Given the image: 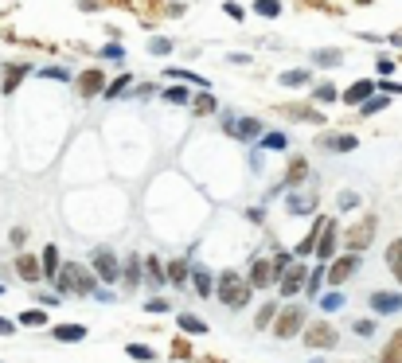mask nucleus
Segmentation results:
<instances>
[{
  "mask_svg": "<svg viewBox=\"0 0 402 363\" xmlns=\"http://www.w3.org/2000/svg\"><path fill=\"white\" fill-rule=\"evenodd\" d=\"M125 355L137 360V363H153V360H157V351L148 348V344H125Z\"/></svg>",
  "mask_w": 402,
  "mask_h": 363,
  "instance_id": "obj_38",
  "label": "nucleus"
},
{
  "mask_svg": "<svg viewBox=\"0 0 402 363\" xmlns=\"http://www.w3.org/2000/svg\"><path fill=\"white\" fill-rule=\"evenodd\" d=\"M24 242H27V230L16 227V230H12V246H24Z\"/></svg>",
  "mask_w": 402,
  "mask_h": 363,
  "instance_id": "obj_55",
  "label": "nucleus"
},
{
  "mask_svg": "<svg viewBox=\"0 0 402 363\" xmlns=\"http://www.w3.org/2000/svg\"><path fill=\"white\" fill-rule=\"evenodd\" d=\"M78 8H82V12H94V8H98V0H78Z\"/></svg>",
  "mask_w": 402,
  "mask_h": 363,
  "instance_id": "obj_58",
  "label": "nucleus"
},
{
  "mask_svg": "<svg viewBox=\"0 0 402 363\" xmlns=\"http://www.w3.org/2000/svg\"><path fill=\"white\" fill-rule=\"evenodd\" d=\"M359 262H364L359 254H340V258H332V262H324V274H328V285H332V289H336L340 281L355 278V274H359Z\"/></svg>",
  "mask_w": 402,
  "mask_h": 363,
  "instance_id": "obj_7",
  "label": "nucleus"
},
{
  "mask_svg": "<svg viewBox=\"0 0 402 363\" xmlns=\"http://www.w3.org/2000/svg\"><path fill=\"white\" fill-rule=\"evenodd\" d=\"M355 204H359V195H355V192H344L340 195V207H344V211H352Z\"/></svg>",
  "mask_w": 402,
  "mask_h": 363,
  "instance_id": "obj_53",
  "label": "nucleus"
},
{
  "mask_svg": "<svg viewBox=\"0 0 402 363\" xmlns=\"http://www.w3.org/2000/svg\"><path fill=\"white\" fill-rule=\"evenodd\" d=\"M258 141H262V148H273V153H281V148L289 145V137L281 133V129H266V133L258 137Z\"/></svg>",
  "mask_w": 402,
  "mask_h": 363,
  "instance_id": "obj_36",
  "label": "nucleus"
},
{
  "mask_svg": "<svg viewBox=\"0 0 402 363\" xmlns=\"http://www.w3.org/2000/svg\"><path fill=\"white\" fill-rule=\"evenodd\" d=\"M273 316H278V301H266L262 309H258V316H254V328H269L273 324Z\"/></svg>",
  "mask_w": 402,
  "mask_h": 363,
  "instance_id": "obj_40",
  "label": "nucleus"
},
{
  "mask_svg": "<svg viewBox=\"0 0 402 363\" xmlns=\"http://www.w3.org/2000/svg\"><path fill=\"white\" fill-rule=\"evenodd\" d=\"M336 98H340V90H336V86H332V82H320L317 94H313V102H320V106H332Z\"/></svg>",
  "mask_w": 402,
  "mask_h": 363,
  "instance_id": "obj_41",
  "label": "nucleus"
},
{
  "mask_svg": "<svg viewBox=\"0 0 402 363\" xmlns=\"http://www.w3.org/2000/svg\"><path fill=\"white\" fill-rule=\"evenodd\" d=\"M51 340L55 344H78V340H86V324H55Z\"/></svg>",
  "mask_w": 402,
  "mask_h": 363,
  "instance_id": "obj_25",
  "label": "nucleus"
},
{
  "mask_svg": "<svg viewBox=\"0 0 402 363\" xmlns=\"http://www.w3.org/2000/svg\"><path fill=\"white\" fill-rule=\"evenodd\" d=\"M250 168H254V172H262V153H258V148L250 153Z\"/></svg>",
  "mask_w": 402,
  "mask_h": 363,
  "instance_id": "obj_57",
  "label": "nucleus"
},
{
  "mask_svg": "<svg viewBox=\"0 0 402 363\" xmlns=\"http://www.w3.org/2000/svg\"><path fill=\"white\" fill-rule=\"evenodd\" d=\"M59 301H63V293H47V289L39 293V305H43V309H55Z\"/></svg>",
  "mask_w": 402,
  "mask_h": 363,
  "instance_id": "obj_51",
  "label": "nucleus"
},
{
  "mask_svg": "<svg viewBox=\"0 0 402 363\" xmlns=\"http://www.w3.org/2000/svg\"><path fill=\"white\" fill-rule=\"evenodd\" d=\"M301 328H305V305H285V309H278V316H273V336L278 340L301 336Z\"/></svg>",
  "mask_w": 402,
  "mask_h": 363,
  "instance_id": "obj_5",
  "label": "nucleus"
},
{
  "mask_svg": "<svg viewBox=\"0 0 402 363\" xmlns=\"http://www.w3.org/2000/svg\"><path fill=\"white\" fill-rule=\"evenodd\" d=\"M355 336H375V320H355Z\"/></svg>",
  "mask_w": 402,
  "mask_h": 363,
  "instance_id": "obj_50",
  "label": "nucleus"
},
{
  "mask_svg": "<svg viewBox=\"0 0 402 363\" xmlns=\"http://www.w3.org/2000/svg\"><path fill=\"white\" fill-rule=\"evenodd\" d=\"M141 281H145V258H141V254H129L122 262V285H125V289H137Z\"/></svg>",
  "mask_w": 402,
  "mask_h": 363,
  "instance_id": "obj_15",
  "label": "nucleus"
},
{
  "mask_svg": "<svg viewBox=\"0 0 402 363\" xmlns=\"http://www.w3.org/2000/svg\"><path fill=\"white\" fill-rule=\"evenodd\" d=\"M0 363H4V360H0Z\"/></svg>",
  "mask_w": 402,
  "mask_h": 363,
  "instance_id": "obj_60",
  "label": "nucleus"
},
{
  "mask_svg": "<svg viewBox=\"0 0 402 363\" xmlns=\"http://www.w3.org/2000/svg\"><path fill=\"white\" fill-rule=\"evenodd\" d=\"M320 227H324V215L313 219V230H309L305 239L293 246V258H309V254H317V239H320Z\"/></svg>",
  "mask_w": 402,
  "mask_h": 363,
  "instance_id": "obj_20",
  "label": "nucleus"
},
{
  "mask_svg": "<svg viewBox=\"0 0 402 363\" xmlns=\"http://www.w3.org/2000/svg\"><path fill=\"white\" fill-rule=\"evenodd\" d=\"M309 180V160L305 157H289V168H285V176H281V192H297L301 184Z\"/></svg>",
  "mask_w": 402,
  "mask_h": 363,
  "instance_id": "obj_12",
  "label": "nucleus"
},
{
  "mask_svg": "<svg viewBox=\"0 0 402 363\" xmlns=\"http://www.w3.org/2000/svg\"><path fill=\"white\" fill-rule=\"evenodd\" d=\"M313 63H317V67H324V71H332V67H340V63H344V51L317 47V51H313Z\"/></svg>",
  "mask_w": 402,
  "mask_h": 363,
  "instance_id": "obj_31",
  "label": "nucleus"
},
{
  "mask_svg": "<svg viewBox=\"0 0 402 363\" xmlns=\"http://www.w3.org/2000/svg\"><path fill=\"white\" fill-rule=\"evenodd\" d=\"M145 313H168V301H164V297H153V301L145 305Z\"/></svg>",
  "mask_w": 402,
  "mask_h": 363,
  "instance_id": "obj_52",
  "label": "nucleus"
},
{
  "mask_svg": "<svg viewBox=\"0 0 402 363\" xmlns=\"http://www.w3.org/2000/svg\"><path fill=\"white\" fill-rule=\"evenodd\" d=\"M313 207H317V192H289V199H285L289 215H313Z\"/></svg>",
  "mask_w": 402,
  "mask_h": 363,
  "instance_id": "obj_19",
  "label": "nucleus"
},
{
  "mask_svg": "<svg viewBox=\"0 0 402 363\" xmlns=\"http://www.w3.org/2000/svg\"><path fill=\"white\" fill-rule=\"evenodd\" d=\"M192 344H188V340H183V336H176V340H172V360H192Z\"/></svg>",
  "mask_w": 402,
  "mask_h": 363,
  "instance_id": "obj_43",
  "label": "nucleus"
},
{
  "mask_svg": "<svg viewBox=\"0 0 402 363\" xmlns=\"http://www.w3.org/2000/svg\"><path fill=\"white\" fill-rule=\"evenodd\" d=\"M317 301H320V309H324V313H340V309H344V293H340V289L320 293Z\"/></svg>",
  "mask_w": 402,
  "mask_h": 363,
  "instance_id": "obj_39",
  "label": "nucleus"
},
{
  "mask_svg": "<svg viewBox=\"0 0 402 363\" xmlns=\"http://www.w3.org/2000/svg\"><path fill=\"white\" fill-rule=\"evenodd\" d=\"M192 86L188 82H172V86H164V90H160V98H164V102H168V106H188V102H192Z\"/></svg>",
  "mask_w": 402,
  "mask_h": 363,
  "instance_id": "obj_24",
  "label": "nucleus"
},
{
  "mask_svg": "<svg viewBox=\"0 0 402 363\" xmlns=\"http://www.w3.org/2000/svg\"><path fill=\"white\" fill-rule=\"evenodd\" d=\"M32 74V63H4L0 71V94H16V86Z\"/></svg>",
  "mask_w": 402,
  "mask_h": 363,
  "instance_id": "obj_13",
  "label": "nucleus"
},
{
  "mask_svg": "<svg viewBox=\"0 0 402 363\" xmlns=\"http://www.w3.org/2000/svg\"><path fill=\"white\" fill-rule=\"evenodd\" d=\"M223 12L231 16V20H238V24L246 20V8H243V4H234V0H227V4H223Z\"/></svg>",
  "mask_w": 402,
  "mask_h": 363,
  "instance_id": "obj_49",
  "label": "nucleus"
},
{
  "mask_svg": "<svg viewBox=\"0 0 402 363\" xmlns=\"http://www.w3.org/2000/svg\"><path fill=\"white\" fill-rule=\"evenodd\" d=\"M148 51H153V55H168V51H172V39L168 36H153V39H148Z\"/></svg>",
  "mask_w": 402,
  "mask_h": 363,
  "instance_id": "obj_46",
  "label": "nucleus"
},
{
  "mask_svg": "<svg viewBox=\"0 0 402 363\" xmlns=\"http://www.w3.org/2000/svg\"><path fill=\"white\" fill-rule=\"evenodd\" d=\"M215 297H219L231 313H238V309L250 305V281H246L238 270H223L219 278H215Z\"/></svg>",
  "mask_w": 402,
  "mask_h": 363,
  "instance_id": "obj_2",
  "label": "nucleus"
},
{
  "mask_svg": "<svg viewBox=\"0 0 402 363\" xmlns=\"http://www.w3.org/2000/svg\"><path fill=\"white\" fill-rule=\"evenodd\" d=\"M63 258H59V246L51 242V246H43V254H39V270H43V281H55V274H59Z\"/></svg>",
  "mask_w": 402,
  "mask_h": 363,
  "instance_id": "obj_21",
  "label": "nucleus"
},
{
  "mask_svg": "<svg viewBox=\"0 0 402 363\" xmlns=\"http://www.w3.org/2000/svg\"><path fill=\"white\" fill-rule=\"evenodd\" d=\"M371 94H375V78H355L348 90H340V102L344 106H364Z\"/></svg>",
  "mask_w": 402,
  "mask_h": 363,
  "instance_id": "obj_14",
  "label": "nucleus"
},
{
  "mask_svg": "<svg viewBox=\"0 0 402 363\" xmlns=\"http://www.w3.org/2000/svg\"><path fill=\"white\" fill-rule=\"evenodd\" d=\"M55 293H71V297H94L98 293V274L86 270L82 262H63L55 274Z\"/></svg>",
  "mask_w": 402,
  "mask_h": 363,
  "instance_id": "obj_1",
  "label": "nucleus"
},
{
  "mask_svg": "<svg viewBox=\"0 0 402 363\" xmlns=\"http://www.w3.org/2000/svg\"><path fill=\"white\" fill-rule=\"evenodd\" d=\"M246 219H250V223H262V219H266V211H262V207H250V211H246Z\"/></svg>",
  "mask_w": 402,
  "mask_h": 363,
  "instance_id": "obj_56",
  "label": "nucleus"
},
{
  "mask_svg": "<svg viewBox=\"0 0 402 363\" xmlns=\"http://www.w3.org/2000/svg\"><path fill=\"white\" fill-rule=\"evenodd\" d=\"M16 324H20V328H47V309H43V305H36V309H24Z\"/></svg>",
  "mask_w": 402,
  "mask_h": 363,
  "instance_id": "obj_30",
  "label": "nucleus"
},
{
  "mask_svg": "<svg viewBox=\"0 0 402 363\" xmlns=\"http://www.w3.org/2000/svg\"><path fill=\"white\" fill-rule=\"evenodd\" d=\"M301 340H305L313 351H328L340 344V332H336V324L332 320H313V324L301 328Z\"/></svg>",
  "mask_w": 402,
  "mask_h": 363,
  "instance_id": "obj_4",
  "label": "nucleus"
},
{
  "mask_svg": "<svg viewBox=\"0 0 402 363\" xmlns=\"http://www.w3.org/2000/svg\"><path fill=\"white\" fill-rule=\"evenodd\" d=\"M320 148H332V153H355V148H359V137L355 133H320Z\"/></svg>",
  "mask_w": 402,
  "mask_h": 363,
  "instance_id": "obj_18",
  "label": "nucleus"
},
{
  "mask_svg": "<svg viewBox=\"0 0 402 363\" xmlns=\"http://www.w3.org/2000/svg\"><path fill=\"white\" fill-rule=\"evenodd\" d=\"M313 82V71L309 67H293V71L281 74V86H289V90H297V86H309Z\"/></svg>",
  "mask_w": 402,
  "mask_h": 363,
  "instance_id": "obj_32",
  "label": "nucleus"
},
{
  "mask_svg": "<svg viewBox=\"0 0 402 363\" xmlns=\"http://www.w3.org/2000/svg\"><path fill=\"white\" fill-rule=\"evenodd\" d=\"M164 274H168V285H188V278H192V266L183 262V258H176V262H164Z\"/></svg>",
  "mask_w": 402,
  "mask_h": 363,
  "instance_id": "obj_26",
  "label": "nucleus"
},
{
  "mask_svg": "<svg viewBox=\"0 0 402 363\" xmlns=\"http://www.w3.org/2000/svg\"><path fill=\"white\" fill-rule=\"evenodd\" d=\"M394 67H399V63L390 59V55H379V59H375V71L383 74V78H390V74H394Z\"/></svg>",
  "mask_w": 402,
  "mask_h": 363,
  "instance_id": "obj_47",
  "label": "nucleus"
},
{
  "mask_svg": "<svg viewBox=\"0 0 402 363\" xmlns=\"http://www.w3.org/2000/svg\"><path fill=\"white\" fill-rule=\"evenodd\" d=\"M387 270L394 274V281L402 285V239H390V246H387Z\"/></svg>",
  "mask_w": 402,
  "mask_h": 363,
  "instance_id": "obj_29",
  "label": "nucleus"
},
{
  "mask_svg": "<svg viewBox=\"0 0 402 363\" xmlns=\"http://www.w3.org/2000/svg\"><path fill=\"white\" fill-rule=\"evenodd\" d=\"M16 332V320H8V316H0V336H12Z\"/></svg>",
  "mask_w": 402,
  "mask_h": 363,
  "instance_id": "obj_54",
  "label": "nucleus"
},
{
  "mask_svg": "<svg viewBox=\"0 0 402 363\" xmlns=\"http://www.w3.org/2000/svg\"><path fill=\"white\" fill-rule=\"evenodd\" d=\"M188 281H192V289L199 293L203 301H208L211 293H215V278H211L208 270H199V266H195V270H192V278H188Z\"/></svg>",
  "mask_w": 402,
  "mask_h": 363,
  "instance_id": "obj_27",
  "label": "nucleus"
},
{
  "mask_svg": "<svg viewBox=\"0 0 402 363\" xmlns=\"http://www.w3.org/2000/svg\"><path fill=\"white\" fill-rule=\"evenodd\" d=\"M328 285V274H324V262L309 270V281H305V297H320V289Z\"/></svg>",
  "mask_w": 402,
  "mask_h": 363,
  "instance_id": "obj_28",
  "label": "nucleus"
},
{
  "mask_svg": "<svg viewBox=\"0 0 402 363\" xmlns=\"http://www.w3.org/2000/svg\"><path fill=\"white\" fill-rule=\"evenodd\" d=\"M74 86H78V94L82 98H98L102 90H106V78H102L98 67H90V71H82L78 78H74Z\"/></svg>",
  "mask_w": 402,
  "mask_h": 363,
  "instance_id": "obj_17",
  "label": "nucleus"
},
{
  "mask_svg": "<svg viewBox=\"0 0 402 363\" xmlns=\"http://www.w3.org/2000/svg\"><path fill=\"white\" fill-rule=\"evenodd\" d=\"M16 274L27 281V285H39L43 281V270H39V258L36 254H27V250H20L16 254Z\"/></svg>",
  "mask_w": 402,
  "mask_h": 363,
  "instance_id": "obj_16",
  "label": "nucleus"
},
{
  "mask_svg": "<svg viewBox=\"0 0 402 363\" xmlns=\"http://www.w3.org/2000/svg\"><path fill=\"white\" fill-rule=\"evenodd\" d=\"M129 86H133V78H129V74H122V78H113V82H106V90H102V98H125V90H129Z\"/></svg>",
  "mask_w": 402,
  "mask_h": 363,
  "instance_id": "obj_37",
  "label": "nucleus"
},
{
  "mask_svg": "<svg viewBox=\"0 0 402 363\" xmlns=\"http://www.w3.org/2000/svg\"><path fill=\"white\" fill-rule=\"evenodd\" d=\"M254 12L273 20V16H281V0H254Z\"/></svg>",
  "mask_w": 402,
  "mask_h": 363,
  "instance_id": "obj_42",
  "label": "nucleus"
},
{
  "mask_svg": "<svg viewBox=\"0 0 402 363\" xmlns=\"http://www.w3.org/2000/svg\"><path fill=\"white\" fill-rule=\"evenodd\" d=\"M90 270L98 274L102 285H118L122 281V262H118V254H113L110 246H98L94 258H90Z\"/></svg>",
  "mask_w": 402,
  "mask_h": 363,
  "instance_id": "obj_6",
  "label": "nucleus"
},
{
  "mask_svg": "<svg viewBox=\"0 0 402 363\" xmlns=\"http://www.w3.org/2000/svg\"><path fill=\"white\" fill-rule=\"evenodd\" d=\"M39 78H55V82H71V71H67V67H43V71H39Z\"/></svg>",
  "mask_w": 402,
  "mask_h": 363,
  "instance_id": "obj_45",
  "label": "nucleus"
},
{
  "mask_svg": "<svg viewBox=\"0 0 402 363\" xmlns=\"http://www.w3.org/2000/svg\"><path fill=\"white\" fill-rule=\"evenodd\" d=\"M145 281L153 285V289H164L168 285V274H164V262H160L157 254H148L145 258Z\"/></svg>",
  "mask_w": 402,
  "mask_h": 363,
  "instance_id": "obj_22",
  "label": "nucleus"
},
{
  "mask_svg": "<svg viewBox=\"0 0 402 363\" xmlns=\"http://www.w3.org/2000/svg\"><path fill=\"white\" fill-rule=\"evenodd\" d=\"M281 274L273 270V258H254L250 262V289H273V281H278Z\"/></svg>",
  "mask_w": 402,
  "mask_h": 363,
  "instance_id": "obj_8",
  "label": "nucleus"
},
{
  "mask_svg": "<svg viewBox=\"0 0 402 363\" xmlns=\"http://www.w3.org/2000/svg\"><path fill=\"white\" fill-rule=\"evenodd\" d=\"M367 305H371V313H379V316L402 313V293L399 289H375L367 297Z\"/></svg>",
  "mask_w": 402,
  "mask_h": 363,
  "instance_id": "obj_11",
  "label": "nucleus"
},
{
  "mask_svg": "<svg viewBox=\"0 0 402 363\" xmlns=\"http://www.w3.org/2000/svg\"><path fill=\"white\" fill-rule=\"evenodd\" d=\"M379 363H402V328H399V332H394V336L387 340V348H383Z\"/></svg>",
  "mask_w": 402,
  "mask_h": 363,
  "instance_id": "obj_33",
  "label": "nucleus"
},
{
  "mask_svg": "<svg viewBox=\"0 0 402 363\" xmlns=\"http://www.w3.org/2000/svg\"><path fill=\"white\" fill-rule=\"evenodd\" d=\"M375 230H379V219L375 215H364L352 230H344V234H340V239H344V250H348V254H364L367 246L375 242Z\"/></svg>",
  "mask_w": 402,
  "mask_h": 363,
  "instance_id": "obj_3",
  "label": "nucleus"
},
{
  "mask_svg": "<svg viewBox=\"0 0 402 363\" xmlns=\"http://www.w3.org/2000/svg\"><path fill=\"white\" fill-rule=\"evenodd\" d=\"M102 59H110V63H125V47L118 43V39H113V43H106V47H102Z\"/></svg>",
  "mask_w": 402,
  "mask_h": 363,
  "instance_id": "obj_44",
  "label": "nucleus"
},
{
  "mask_svg": "<svg viewBox=\"0 0 402 363\" xmlns=\"http://www.w3.org/2000/svg\"><path fill=\"white\" fill-rule=\"evenodd\" d=\"M387 106H390V94H379V90H375V94L359 106V113H364V118H371V113H383Z\"/></svg>",
  "mask_w": 402,
  "mask_h": 363,
  "instance_id": "obj_35",
  "label": "nucleus"
},
{
  "mask_svg": "<svg viewBox=\"0 0 402 363\" xmlns=\"http://www.w3.org/2000/svg\"><path fill=\"white\" fill-rule=\"evenodd\" d=\"M188 106H192V113H195V118H211V113L219 109V102H215V94H208V90H195Z\"/></svg>",
  "mask_w": 402,
  "mask_h": 363,
  "instance_id": "obj_23",
  "label": "nucleus"
},
{
  "mask_svg": "<svg viewBox=\"0 0 402 363\" xmlns=\"http://www.w3.org/2000/svg\"><path fill=\"white\" fill-rule=\"evenodd\" d=\"M305 281H309L305 262H293V266L278 278V293H281V297H297V293L305 289Z\"/></svg>",
  "mask_w": 402,
  "mask_h": 363,
  "instance_id": "obj_9",
  "label": "nucleus"
},
{
  "mask_svg": "<svg viewBox=\"0 0 402 363\" xmlns=\"http://www.w3.org/2000/svg\"><path fill=\"white\" fill-rule=\"evenodd\" d=\"M289 266H293V250H278V254H273V270H278V274H285Z\"/></svg>",
  "mask_w": 402,
  "mask_h": 363,
  "instance_id": "obj_48",
  "label": "nucleus"
},
{
  "mask_svg": "<svg viewBox=\"0 0 402 363\" xmlns=\"http://www.w3.org/2000/svg\"><path fill=\"white\" fill-rule=\"evenodd\" d=\"M336 242H340V223H336V219H324L320 239H317V258L320 262H332V258H336Z\"/></svg>",
  "mask_w": 402,
  "mask_h": 363,
  "instance_id": "obj_10",
  "label": "nucleus"
},
{
  "mask_svg": "<svg viewBox=\"0 0 402 363\" xmlns=\"http://www.w3.org/2000/svg\"><path fill=\"white\" fill-rule=\"evenodd\" d=\"M176 320H180V328L188 332V336H203V332H208V324H203L195 313H183V309H180V313H176Z\"/></svg>",
  "mask_w": 402,
  "mask_h": 363,
  "instance_id": "obj_34",
  "label": "nucleus"
},
{
  "mask_svg": "<svg viewBox=\"0 0 402 363\" xmlns=\"http://www.w3.org/2000/svg\"><path fill=\"white\" fill-rule=\"evenodd\" d=\"M4 293H8V289H4V285H0V297H4Z\"/></svg>",
  "mask_w": 402,
  "mask_h": 363,
  "instance_id": "obj_59",
  "label": "nucleus"
}]
</instances>
